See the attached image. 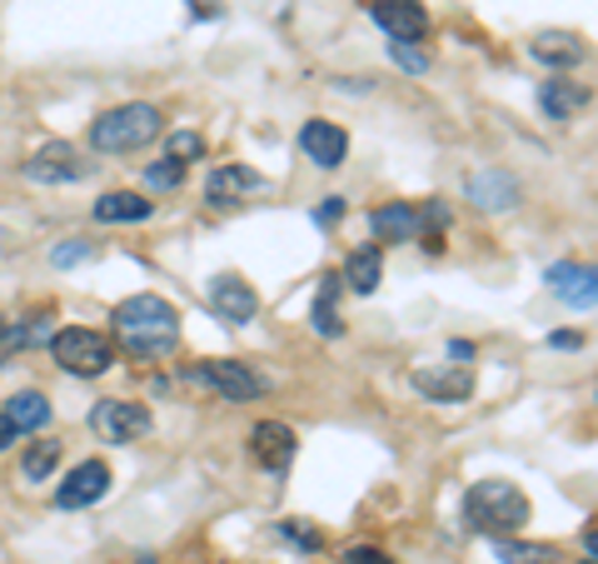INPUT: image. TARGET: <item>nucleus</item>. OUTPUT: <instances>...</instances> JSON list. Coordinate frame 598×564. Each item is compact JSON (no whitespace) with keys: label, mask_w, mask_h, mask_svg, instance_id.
Returning <instances> with one entry per match:
<instances>
[{"label":"nucleus","mask_w":598,"mask_h":564,"mask_svg":"<svg viewBox=\"0 0 598 564\" xmlns=\"http://www.w3.org/2000/svg\"><path fill=\"white\" fill-rule=\"evenodd\" d=\"M285 534H289V540H299V544H305V550H319V534L309 530L305 520H285Z\"/></svg>","instance_id":"7c9ffc66"},{"label":"nucleus","mask_w":598,"mask_h":564,"mask_svg":"<svg viewBox=\"0 0 598 564\" xmlns=\"http://www.w3.org/2000/svg\"><path fill=\"white\" fill-rule=\"evenodd\" d=\"M249 444H255V454H259V464H265V470H289V460H295V430H289V424H279V420L255 424Z\"/></svg>","instance_id":"dca6fc26"},{"label":"nucleus","mask_w":598,"mask_h":564,"mask_svg":"<svg viewBox=\"0 0 598 564\" xmlns=\"http://www.w3.org/2000/svg\"><path fill=\"white\" fill-rule=\"evenodd\" d=\"M10 444H16V424L0 414V450H10Z\"/></svg>","instance_id":"72a5a7b5"},{"label":"nucleus","mask_w":598,"mask_h":564,"mask_svg":"<svg viewBox=\"0 0 598 564\" xmlns=\"http://www.w3.org/2000/svg\"><path fill=\"white\" fill-rule=\"evenodd\" d=\"M379 275H384V255H379V245H364V250L349 255L344 285H349L354 295H374V290H379Z\"/></svg>","instance_id":"aec40b11"},{"label":"nucleus","mask_w":598,"mask_h":564,"mask_svg":"<svg viewBox=\"0 0 598 564\" xmlns=\"http://www.w3.org/2000/svg\"><path fill=\"white\" fill-rule=\"evenodd\" d=\"M55 460H60V444L55 440H40L35 450L25 454V474H30V480H45V474L55 470Z\"/></svg>","instance_id":"393cba45"},{"label":"nucleus","mask_w":598,"mask_h":564,"mask_svg":"<svg viewBox=\"0 0 598 564\" xmlns=\"http://www.w3.org/2000/svg\"><path fill=\"white\" fill-rule=\"evenodd\" d=\"M474 201L484 205V211H508V205H518V185H514V175L484 171V175L474 181Z\"/></svg>","instance_id":"412c9836"},{"label":"nucleus","mask_w":598,"mask_h":564,"mask_svg":"<svg viewBox=\"0 0 598 564\" xmlns=\"http://www.w3.org/2000/svg\"><path fill=\"white\" fill-rule=\"evenodd\" d=\"M150 410L145 404H130V400H100L95 410H90V430L100 434L105 444H130L140 440V434H150Z\"/></svg>","instance_id":"423d86ee"},{"label":"nucleus","mask_w":598,"mask_h":564,"mask_svg":"<svg viewBox=\"0 0 598 564\" xmlns=\"http://www.w3.org/2000/svg\"><path fill=\"white\" fill-rule=\"evenodd\" d=\"M140 564H155V560H150V554H145V560H140Z\"/></svg>","instance_id":"c9c22d12"},{"label":"nucleus","mask_w":598,"mask_h":564,"mask_svg":"<svg viewBox=\"0 0 598 564\" xmlns=\"http://www.w3.org/2000/svg\"><path fill=\"white\" fill-rule=\"evenodd\" d=\"M389 55H394V61L404 65L409 75H424V71H429V55H424V51H414L409 41H394V45H389Z\"/></svg>","instance_id":"bb28decb"},{"label":"nucleus","mask_w":598,"mask_h":564,"mask_svg":"<svg viewBox=\"0 0 598 564\" xmlns=\"http://www.w3.org/2000/svg\"><path fill=\"white\" fill-rule=\"evenodd\" d=\"M209 300H215V310L225 315L229 325H249L259 310L255 290H249L245 280H235V275H215V285H209Z\"/></svg>","instance_id":"4468645a"},{"label":"nucleus","mask_w":598,"mask_h":564,"mask_svg":"<svg viewBox=\"0 0 598 564\" xmlns=\"http://www.w3.org/2000/svg\"><path fill=\"white\" fill-rule=\"evenodd\" d=\"M105 490H110V470L100 460H85V464H75V470L60 480L55 504H60V510H85V504H95Z\"/></svg>","instance_id":"6e6552de"},{"label":"nucleus","mask_w":598,"mask_h":564,"mask_svg":"<svg viewBox=\"0 0 598 564\" xmlns=\"http://www.w3.org/2000/svg\"><path fill=\"white\" fill-rule=\"evenodd\" d=\"M195 155H199V135H189V131L169 135V161H195Z\"/></svg>","instance_id":"cd10ccee"},{"label":"nucleus","mask_w":598,"mask_h":564,"mask_svg":"<svg viewBox=\"0 0 598 564\" xmlns=\"http://www.w3.org/2000/svg\"><path fill=\"white\" fill-rule=\"evenodd\" d=\"M464 514H468L474 530L504 540V534H514L518 524H528V500H524V490L508 484V480H478L474 490L464 494Z\"/></svg>","instance_id":"f03ea898"},{"label":"nucleus","mask_w":598,"mask_h":564,"mask_svg":"<svg viewBox=\"0 0 598 564\" xmlns=\"http://www.w3.org/2000/svg\"><path fill=\"white\" fill-rule=\"evenodd\" d=\"M299 151H305L319 171H334V165L344 161V151H349V135L339 131L334 121H309L305 131H299Z\"/></svg>","instance_id":"ddd939ff"},{"label":"nucleus","mask_w":598,"mask_h":564,"mask_svg":"<svg viewBox=\"0 0 598 564\" xmlns=\"http://www.w3.org/2000/svg\"><path fill=\"white\" fill-rule=\"evenodd\" d=\"M145 181L155 185V191H175V185L185 181V165L179 161H155V165H145Z\"/></svg>","instance_id":"a878e982"},{"label":"nucleus","mask_w":598,"mask_h":564,"mask_svg":"<svg viewBox=\"0 0 598 564\" xmlns=\"http://www.w3.org/2000/svg\"><path fill=\"white\" fill-rule=\"evenodd\" d=\"M538 105H544L554 121H574V115L588 105V91L574 81H544L538 85Z\"/></svg>","instance_id":"a211bd4d"},{"label":"nucleus","mask_w":598,"mask_h":564,"mask_svg":"<svg viewBox=\"0 0 598 564\" xmlns=\"http://www.w3.org/2000/svg\"><path fill=\"white\" fill-rule=\"evenodd\" d=\"M205 191H209V201L215 205H235V201H245V195H265L269 185L259 181L249 165H219V171L209 175Z\"/></svg>","instance_id":"2eb2a0df"},{"label":"nucleus","mask_w":598,"mask_h":564,"mask_svg":"<svg viewBox=\"0 0 598 564\" xmlns=\"http://www.w3.org/2000/svg\"><path fill=\"white\" fill-rule=\"evenodd\" d=\"M548 290L558 295L564 305H574V310H588L594 305V265H578V260H558V265H548Z\"/></svg>","instance_id":"9d476101"},{"label":"nucleus","mask_w":598,"mask_h":564,"mask_svg":"<svg viewBox=\"0 0 598 564\" xmlns=\"http://www.w3.org/2000/svg\"><path fill=\"white\" fill-rule=\"evenodd\" d=\"M95 221H105V225H135V221H150V201H145V195H135V191H110V195H100Z\"/></svg>","instance_id":"6ab92c4d"},{"label":"nucleus","mask_w":598,"mask_h":564,"mask_svg":"<svg viewBox=\"0 0 598 564\" xmlns=\"http://www.w3.org/2000/svg\"><path fill=\"white\" fill-rule=\"evenodd\" d=\"M554 345H558V350H578V345H584V335L564 330V335H554Z\"/></svg>","instance_id":"473e14b6"},{"label":"nucleus","mask_w":598,"mask_h":564,"mask_svg":"<svg viewBox=\"0 0 598 564\" xmlns=\"http://www.w3.org/2000/svg\"><path fill=\"white\" fill-rule=\"evenodd\" d=\"M584 564H594V560H584Z\"/></svg>","instance_id":"e433bc0d"},{"label":"nucleus","mask_w":598,"mask_h":564,"mask_svg":"<svg viewBox=\"0 0 598 564\" xmlns=\"http://www.w3.org/2000/svg\"><path fill=\"white\" fill-rule=\"evenodd\" d=\"M179 375H185L189 384H205V390L225 394V400H259V394L269 390L265 375H255L239 360H199V365H185Z\"/></svg>","instance_id":"39448f33"},{"label":"nucleus","mask_w":598,"mask_h":564,"mask_svg":"<svg viewBox=\"0 0 598 564\" xmlns=\"http://www.w3.org/2000/svg\"><path fill=\"white\" fill-rule=\"evenodd\" d=\"M344 564H394L384 550H374V544H354V550L344 554Z\"/></svg>","instance_id":"c85d7f7f"},{"label":"nucleus","mask_w":598,"mask_h":564,"mask_svg":"<svg viewBox=\"0 0 598 564\" xmlns=\"http://www.w3.org/2000/svg\"><path fill=\"white\" fill-rule=\"evenodd\" d=\"M369 225H374L379 240L399 245V240H414L419 235V211L414 205H379L374 215H369Z\"/></svg>","instance_id":"f3484780"},{"label":"nucleus","mask_w":598,"mask_h":564,"mask_svg":"<svg viewBox=\"0 0 598 564\" xmlns=\"http://www.w3.org/2000/svg\"><path fill=\"white\" fill-rule=\"evenodd\" d=\"M85 255H90V245H85V240H70L65 250H55V255H50V260H55L60 270H65V265H80V260H85Z\"/></svg>","instance_id":"c756f323"},{"label":"nucleus","mask_w":598,"mask_h":564,"mask_svg":"<svg viewBox=\"0 0 598 564\" xmlns=\"http://www.w3.org/2000/svg\"><path fill=\"white\" fill-rule=\"evenodd\" d=\"M369 16L374 25H384L394 41H419L429 31V11L419 0H369Z\"/></svg>","instance_id":"1a4fd4ad"},{"label":"nucleus","mask_w":598,"mask_h":564,"mask_svg":"<svg viewBox=\"0 0 598 564\" xmlns=\"http://www.w3.org/2000/svg\"><path fill=\"white\" fill-rule=\"evenodd\" d=\"M494 560L498 564H558L554 544H528V540H494Z\"/></svg>","instance_id":"4be33fe9"},{"label":"nucleus","mask_w":598,"mask_h":564,"mask_svg":"<svg viewBox=\"0 0 598 564\" xmlns=\"http://www.w3.org/2000/svg\"><path fill=\"white\" fill-rule=\"evenodd\" d=\"M6 420L16 424V434H25V430H40V424H50V404H45V394H35V390L16 394V400L6 404Z\"/></svg>","instance_id":"5701e85b"},{"label":"nucleus","mask_w":598,"mask_h":564,"mask_svg":"<svg viewBox=\"0 0 598 564\" xmlns=\"http://www.w3.org/2000/svg\"><path fill=\"white\" fill-rule=\"evenodd\" d=\"M334 295H339V275H324V280H319V300H315V330L324 335V340H334V335L344 330L334 315Z\"/></svg>","instance_id":"b1692460"},{"label":"nucleus","mask_w":598,"mask_h":564,"mask_svg":"<svg viewBox=\"0 0 598 564\" xmlns=\"http://www.w3.org/2000/svg\"><path fill=\"white\" fill-rule=\"evenodd\" d=\"M25 175H30V181H40V185L80 181V175H85V161H80V151L70 141H50V145H40V151L25 161Z\"/></svg>","instance_id":"0eeeda50"},{"label":"nucleus","mask_w":598,"mask_h":564,"mask_svg":"<svg viewBox=\"0 0 598 564\" xmlns=\"http://www.w3.org/2000/svg\"><path fill=\"white\" fill-rule=\"evenodd\" d=\"M528 51H534V61L554 65V71H574V65L588 61V41L578 31H538Z\"/></svg>","instance_id":"f8f14e48"},{"label":"nucleus","mask_w":598,"mask_h":564,"mask_svg":"<svg viewBox=\"0 0 598 564\" xmlns=\"http://www.w3.org/2000/svg\"><path fill=\"white\" fill-rule=\"evenodd\" d=\"M414 390L429 394V400L454 404L474 390V370L468 365H429V370H414Z\"/></svg>","instance_id":"9b49d317"},{"label":"nucleus","mask_w":598,"mask_h":564,"mask_svg":"<svg viewBox=\"0 0 598 564\" xmlns=\"http://www.w3.org/2000/svg\"><path fill=\"white\" fill-rule=\"evenodd\" d=\"M195 16H219L215 0H195Z\"/></svg>","instance_id":"f704fd0d"},{"label":"nucleus","mask_w":598,"mask_h":564,"mask_svg":"<svg viewBox=\"0 0 598 564\" xmlns=\"http://www.w3.org/2000/svg\"><path fill=\"white\" fill-rule=\"evenodd\" d=\"M115 335L130 355L150 360V355H169L179 345V315L159 295H130L115 305Z\"/></svg>","instance_id":"f257e3e1"},{"label":"nucleus","mask_w":598,"mask_h":564,"mask_svg":"<svg viewBox=\"0 0 598 564\" xmlns=\"http://www.w3.org/2000/svg\"><path fill=\"white\" fill-rule=\"evenodd\" d=\"M50 355L60 360V370L80 375V380H85V375H105L110 365H115V345L100 330H80V325L60 330L55 340H50Z\"/></svg>","instance_id":"20e7f679"},{"label":"nucleus","mask_w":598,"mask_h":564,"mask_svg":"<svg viewBox=\"0 0 598 564\" xmlns=\"http://www.w3.org/2000/svg\"><path fill=\"white\" fill-rule=\"evenodd\" d=\"M159 135V111L155 105H115V111H105L95 125H90V145L105 155H125V151H140V145H150Z\"/></svg>","instance_id":"7ed1b4c3"},{"label":"nucleus","mask_w":598,"mask_h":564,"mask_svg":"<svg viewBox=\"0 0 598 564\" xmlns=\"http://www.w3.org/2000/svg\"><path fill=\"white\" fill-rule=\"evenodd\" d=\"M319 221H344V201H339V195H329V201L319 205Z\"/></svg>","instance_id":"2f4dec72"}]
</instances>
